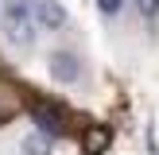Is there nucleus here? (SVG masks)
I'll use <instances>...</instances> for the list:
<instances>
[{"label": "nucleus", "mask_w": 159, "mask_h": 155, "mask_svg": "<svg viewBox=\"0 0 159 155\" xmlns=\"http://www.w3.org/2000/svg\"><path fill=\"white\" fill-rule=\"evenodd\" d=\"M136 8H140V16H144L148 23H152L155 16H159V0H136Z\"/></svg>", "instance_id": "7"}, {"label": "nucleus", "mask_w": 159, "mask_h": 155, "mask_svg": "<svg viewBox=\"0 0 159 155\" xmlns=\"http://www.w3.org/2000/svg\"><path fill=\"white\" fill-rule=\"evenodd\" d=\"M23 155H54V144L51 136H43V132H31V136H23Z\"/></svg>", "instance_id": "6"}, {"label": "nucleus", "mask_w": 159, "mask_h": 155, "mask_svg": "<svg viewBox=\"0 0 159 155\" xmlns=\"http://www.w3.org/2000/svg\"><path fill=\"white\" fill-rule=\"evenodd\" d=\"M97 8H101V16H116L120 12V0H97Z\"/></svg>", "instance_id": "8"}, {"label": "nucleus", "mask_w": 159, "mask_h": 155, "mask_svg": "<svg viewBox=\"0 0 159 155\" xmlns=\"http://www.w3.org/2000/svg\"><path fill=\"white\" fill-rule=\"evenodd\" d=\"M31 12H35V23L43 31H62L66 27V8L58 4V0H35V4H31Z\"/></svg>", "instance_id": "4"}, {"label": "nucleus", "mask_w": 159, "mask_h": 155, "mask_svg": "<svg viewBox=\"0 0 159 155\" xmlns=\"http://www.w3.org/2000/svg\"><path fill=\"white\" fill-rule=\"evenodd\" d=\"M0 23H4V39L12 46H23L27 51L31 43H35V12H31V0H4V8H0Z\"/></svg>", "instance_id": "1"}, {"label": "nucleus", "mask_w": 159, "mask_h": 155, "mask_svg": "<svg viewBox=\"0 0 159 155\" xmlns=\"http://www.w3.org/2000/svg\"><path fill=\"white\" fill-rule=\"evenodd\" d=\"M31 120H35V128L43 132V136H66V113H62L58 105H51V101H43V97H31Z\"/></svg>", "instance_id": "2"}, {"label": "nucleus", "mask_w": 159, "mask_h": 155, "mask_svg": "<svg viewBox=\"0 0 159 155\" xmlns=\"http://www.w3.org/2000/svg\"><path fill=\"white\" fill-rule=\"evenodd\" d=\"M113 144V128L109 124H85L82 132V155H105Z\"/></svg>", "instance_id": "5"}, {"label": "nucleus", "mask_w": 159, "mask_h": 155, "mask_svg": "<svg viewBox=\"0 0 159 155\" xmlns=\"http://www.w3.org/2000/svg\"><path fill=\"white\" fill-rule=\"evenodd\" d=\"M47 74H51L58 85H74L78 78H82V62H78V54H70V51H51L47 54Z\"/></svg>", "instance_id": "3"}, {"label": "nucleus", "mask_w": 159, "mask_h": 155, "mask_svg": "<svg viewBox=\"0 0 159 155\" xmlns=\"http://www.w3.org/2000/svg\"><path fill=\"white\" fill-rule=\"evenodd\" d=\"M4 120H8V113H4V108H0V124H4Z\"/></svg>", "instance_id": "9"}]
</instances>
